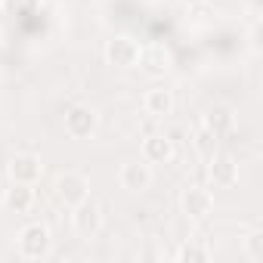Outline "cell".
Masks as SVG:
<instances>
[{
	"label": "cell",
	"mask_w": 263,
	"mask_h": 263,
	"mask_svg": "<svg viewBox=\"0 0 263 263\" xmlns=\"http://www.w3.org/2000/svg\"><path fill=\"white\" fill-rule=\"evenodd\" d=\"M53 192H56V198H59L65 208H74V204H81L84 198H90V180H87L84 174L68 171V174H59V177H56Z\"/></svg>",
	"instance_id": "obj_1"
},
{
	"label": "cell",
	"mask_w": 263,
	"mask_h": 263,
	"mask_svg": "<svg viewBox=\"0 0 263 263\" xmlns=\"http://www.w3.org/2000/svg\"><path fill=\"white\" fill-rule=\"evenodd\" d=\"M19 251L28 260H41L50 254V229L44 223H28L19 232Z\"/></svg>",
	"instance_id": "obj_2"
},
{
	"label": "cell",
	"mask_w": 263,
	"mask_h": 263,
	"mask_svg": "<svg viewBox=\"0 0 263 263\" xmlns=\"http://www.w3.org/2000/svg\"><path fill=\"white\" fill-rule=\"evenodd\" d=\"M96 124H99V115H96V108H90V105H71V108L65 111V134H68L71 140H87V137H93Z\"/></svg>",
	"instance_id": "obj_3"
},
{
	"label": "cell",
	"mask_w": 263,
	"mask_h": 263,
	"mask_svg": "<svg viewBox=\"0 0 263 263\" xmlns=\"http://www.w3.org/2000/svg\"><path fill=\"white\" fill-rule=\"evenodd\" d=\"M71 226H74L78 235L93 238V235L99 232V226H102V211H99V204L90 201V198H84L81 204H74V208H71Z\"/></svg>",
	"instance_id": "obj_4"
},
{
	"label": "cell",
	"mask_w": 263,
	"mask_h": 263,
	"mask_svg": "<svg viewBox=\"0 0 263 263\" xmlns=\"http://www.w3.org/2000/svg\"><path fill=\"white\" fill-rule=\"evenodd\" d=\"M180 208H183L186 217L204 220V217L211 214V208H214V195H211L204 186H186L183 195H180Z\"/></svg>",
	"instance_id": "obj_5"
},
{
	"label": "cell",
	"mask_w": 263,
	"mask_h": 263,
	"mask_svg": "<svg viewBox=\"0 0 263 263\" xmlns=\"http://www.w3.org/2000/svg\"><path fill=\"white\" fill-rule=\"evenodd\" d=\"M118 183L127 192H146L152 186V167L146 161H127L118 171Z\"/></svg>",
	"instance_id": "obj_6"
},
{
	"label": "cell",
	"mask_w": 263,
	"mask_h": 263,
	"mask_svg": "<svg viewBox=\"0 0 263 263\" xmlns=\"http://www.w3.org/2000/svg\"><path fill=\"white\" fill-rule=\"evenodd\" d=\"M105 59L115 68H134L140 62V47H137V41H130V37H115V41L105 44Z\"/></svg>",
	"instance_id": "obj_7"
},
{
	"label": "cell",
	"mask_w": 263,
	"mask_h": 263,
	"mask_svg": "<svg viewBox=\"0 0 263 263\" xmlns=\"http://www.w3.org/2000/svg\"><path fill=\"white\" fill-rule=\"evenodd\" d=\"M208 174H211V183L226 189V186H235L238 180V164L232 155L226 152H211V164H208Z\"/></svg>",
	"instance_id": "obj_8"
},
{
	"label": "cell",
	"mask_w": 263,
	"mask_h": 263,
	"mask_svg": "<svg viewBox=\"0 0 263 263\" xmlns=\"http://www.w3.org/2000/svg\"><path fill=\"white\" fill-rule=\"evenodd\" d=\"M41 174H44V164H41L37 155H16V158L10 161V177H13V183L34 186V183L41 180Z\"/></svg>",
	"instance_id": "obj_9"
},
{
	"label": "cell",
	"mask_w": 263,
	"mask_h": 263,
	"mask_svg": "<svg viewBox=\"0 0 263 263\" xmlns=\"http://www.w3.org/2000/svg\"><path fill=\"white\" fill-rule=\"evenodd\" d=\"M171 158H174V140L171 137L155 134L143 143V161L146 164H167Z\"/></svg>",
	"instance_id": "obj_10"
},
{
	"label": "cell",
	"mask_w": 263,
	"mask_h": 263,
	"mask_svg": "<svg viewBox=\"0 0 263 263\" xmlns=\"http://www.w3.org/2000/svg\"><path fill=\"white\" fill-rule=\"evenodd\" d=\"M204 127L211 130L214 137L229 134V130L235 127V115H232V108H226V105H211V108L204 111Z\"/></svg>",
	"instance_id": "obj_11"
},
{
	"label": "cell",
	"mask_w": 263,
	"mask_h": 263,
	"mask_svg": "<svg viewBox=\"0 0 263 263\" xmlns=\"http://www.w3.org/2000/svg\"><path fill=\"white\" fill-rule=\"evenodd\" d=\"M143 108H146L152 118H164V115L174 111V93H171L167 87H155V90H149V93L143 96Z\"/></svg>",
	"instance_id": "obj_12"
},
{
	"label": "cell",
	"mask_w": 263,
	"mask_h": 263,
	"mask_svg": "<svg viewBox=\"0 0 263 263\" xmlns=\"http://www.w3.org/2000/svg\"><path fill=\"white\" fill-rule=\"evenodd\" d=\"M7 208L10 211H16V214H25L28 208H31V201H34V189L31 186H25V183H13V189H7Z\"/></svg>",
	"instance_id": "obj_13"
},
{
	"label": "cell",
	"mask_w": 263,
	"mask_h": 263,
	"mask_svg": "<svg viewBox=\"0 0 263 263\" xmlns=\"http://www.w3.org/2000/svg\"><path fill=\"white\" fill-rule=\"evenodd\" d=\"M245 254H248V260L263 263V229L248 232V238H245Z\"/></svg>",
	"instance_id": "obj_14"
},
{
	"label": "cell",
	"mask_w": 263,
	"mask_h": 263,
	"mask_svg": "<svg viewBox=\"0 0 263 263\" xmlns=\"http://www.w3.org/2000/svg\"><path fill=\"white\" fill-rule=\"evenodd\" d=\"M217 140H220V137H214L211 130H208V127H201L198 134H195V146H198V152H204V155H211V152H214Z\"/></svg>",
	"instance_id": "obj_15"
},
{
	"label": "cell",
	"mask_w": 263,
	"mask_h": 263,
	"mask_svg": "<svg viewBox=\"0 0 263 263\" xmlns=\"http://www.w3.org/2000/svg\"><path fill=\"white\" fill-rule=\"evenodd\" d=\"M208 257H211V251L208 248H198V245H183L177 251V260H208Z\"/></svg>",
	"instance_id": "obj_16"
},
{
	"label": "cell",
	"mask_w": 263,
	"mask_h": 263,
	"mask_svg": "<svg viewBox=\"0 0 263 263\" xmlns=\"http://www.w3.org/2000/svg\"><path fill=\"white\" fill-rule=\"evenodd\" d=\"M186 4H192V7H195V4H204V0H186Z\"/></svg>",
	"instance_id": "obj_17"
}]
</instances>
